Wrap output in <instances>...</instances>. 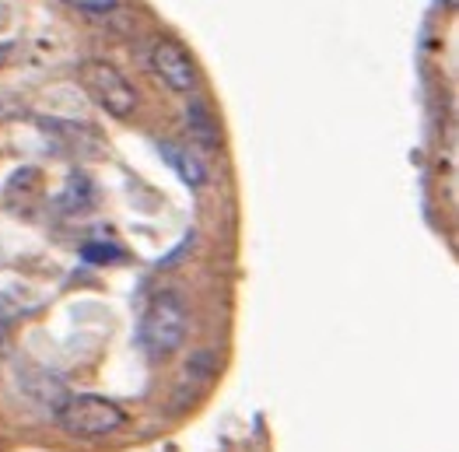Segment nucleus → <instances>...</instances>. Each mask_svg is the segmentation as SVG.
Returning <instances> with one entry per match:
<instances>
[{
    "label": "nucleus",
    "instance_id": "obj_5",
    "mask_svg": "<svg viewBox=\"0 0 459 452\" xmlns=\"http://www.w3.org/2000/svg\"><path fill=\"white\" fill-rule=\"evenodd\" d=\"M161 154H165V161L179 172V179L186 183V187H204L207 183V165H204V158L200 154H193L186 148H176V144H161Z\"/></svg>",
    "mask_w": 459,
    "mask_h": 452
},
{
    "label": "nucleus",
    "instance_id": "obj_1",
    "mask_svg": "<svg viewBox=\"0 0 459 452\" xmlns=\"http://www.w3.org/2000/svg\"><path fill=\"white\" fill-rule=\"evenodd\" d=\"M186 326H190V312L186 301L176 291H158L141 319V347L148 351V358L165 361L169 354H176L186 340Z\"/></svg>",
    "mask_w": 459,
    "mask_h": 452
},
{
    "label": "nucleus",
    "instance_id": "obj_9",
    "mask_svg": "<svg viewBox=\"0 0 459 452\" xmlns=\"http://www.w3.org/2000/svg\"><path fill=\"white\" fill-rule=\"evenodd\" d=\"M7 53H11V46H0V64L7 60Z\"/></svg>",
    "mask_w": 459,
    "mask_h": 452
},
{
    "label": "nucleus",
    "instance_id": "obj_7",
    "mask_svg": "<svg viewBox=\"0 0 459 452\" xmlns=\"http://www.w3.org/2000/svg\"><path fill=\"white\" fill-rule=\"evenodd\" d=\"M67 7H74L81 14H95V18H102V14H113L116 7H119V0H64Z\"/></svg>",
    "mask_w": 459,
    "mask_h": 452
},
{
    "label": "nucleus",
    "instance_id": "obj_6",
    "mask_svg": "<svg viewBox=\"0 0 459 452\" xmlns=\"http://www.w3.org/2000/svg\"><path fill=\"white\" fill-rule=\"evenodd\" d=\"M186 123H190L193 141H196L204 151L221 148V126H218V119L211 116V109H207L204 102H190V109H186Z\"/></svg>",
    "mask_w": 459,
    "mask_h": 452
},
{
    "label": "nucleus",
    "instance_id": "obj_4",
    "mask_svg": "<svg viewBox=\"0 0 459 452\" xmlns=\"http://www.w3.org/2000/svg\"><path fill=\"white\" fill-rule=\"evenodd\" d=\"M152 71L161 77V84L172 88V91H193V88L200 84L193 56L179 42H172V39H158L152 46Z\"/></svg>",
    "mask_w": 459,
    "mask_h": 452
},
{
    "label": "nucleus",
    "instance_id": "obj_8",
    "mask_svg": "<svg viewBox=\"0 0 459 452\" xmlns=\"http://www.w3.org/2000/svg\"><path fill=\"white\" fill-rule=\"evenodd\" d=\"M84 260H91V264H113V260H119V249L106 246V242H95V246L84 249Z\"/></svg>",
    "mask_w": 459,
    "mask_h": 452
},
{
    "label": "nucleus",
    "instance_id": "obj_3",
    "mask_svg": "<svg viewBox=\"0 0 459 452\" xmlns=\"http://www.w3.org/2000/svg\"><path fill=\"white\" fill-rule=\"evenodd\" d=\"M81 81H84V88L91 91V99L106 109L109 116H119V119H126V116L137 113V106H141V95H137V88L126 81V74L113 67L109 60H88L84 67H81Z\"/></svg>",
    "mask_w": 459,
    "mask_h": 452
},
{
    "label": "nucleus",
    "instance_id": "obj_2",
    "mask_svg": "<svg viewBox=\"0 0 459 452\" xmlns=\"http://www.w3.org/2000/svg\"><path fill=\"white\" fill-rule=\"evenodd\" d=\"M56 421L81 439H102V435H113L126 424V411L113 400H106V396L77 393V396H67L56 407Z\"/></svg>",
    "mask_w": 459,
    "mask_h": 452
}]
</instances>
